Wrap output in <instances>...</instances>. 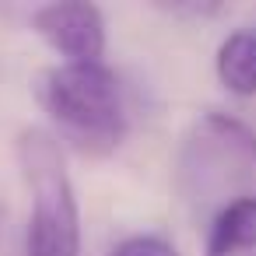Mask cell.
<instances>
[{
    "mask_svg": "<svg viewBox=\"0 0 256 256\" xmlns=\"http://www.w3.org/2000/svg\"><path fill=\"white\" fill-rule=\"evenodd\" d=\"M39 109L56 126V140L88 158L112 154L126 137L123 84L106 64H56L32 78Z\"/></svg>",
    "mask_w": 256,
    "mask_h": 256,
    "instance_id": "1",
    "label": "cell"
},
{
    "mask_svg": "<svg viewBox=\"0 0 256 256\" xmlns=\"http://www.w3.org/2000/svg\"><path fill=\"white\" fill-rule=\"evenodd\" d=\"M14 151L32 196L28 256H81V207L67 172L64 144L42 126H25Z\"/></svg>",
    "mask_w": 256,
    "mask_h": 256,
    "instance_id": "2",
    "label": "cell"
},
{
    "mask_svg": "<svg viewBox=\"0 0 256 256\" xmlns=\"http://www.w3.org/2000/svg\"><path fill=\"white\" fill-rule=\"evenodd\" d=\"M256 176V130L228 112H207L186 137L179 158V186L193 204H207L224 190Z\"/></svg>",
    "mask_w": 256,
    "mask_h": 256,
    "instance_id": "3",
    "label": "cell"
},
{
    "mask_svg": "<svg viewBox=\"0 0 256 256\" xmlns=\"http://www.w3.org/2000/svg\"><path fill=\"white\" fill-rule=\"evenodd\" d=\"M32 32L64 56V64H102L106 18L88 0H56L32 14Z\"/></svg>",
    "mask_w": 256,
    "mask_h": 256,
    "instance_id": "4",
    "label": "cell"
},
{
    "mask_svg": "<svg viewBox=\"0 0 256 256\" xmlns=\"http://www.w3.org/2000/svg\"><path fill=\"white\" fill-rule=\"evenodd\" d=\"M204 256H256V193H242L218 210Z\"/></svg>",
    "mask_w": 256,
    "mask_h": 256,
    "instance_id": "5",
    "label": "cell"
},
{
    "mask_svg": "<svg viewBox=\"0 0 256 256\" xmlns=\"http://www.w3.org/2000/svg\"><path fill=\"white\" fill-rule=\"evenodd\" d=\"M218 81L235 98H256V32H232L214 56Z\"/></svg>",
    "mask_w": 256,
    "mask_h": 256,
    "instance_id": "6",
    "label": "cell"
},
{
    "mask_svg": "<svg viewBox=\"0 0 256 256\" xmlns=\"http://www.w3.org/2000/svg\"><path fill=\"white\" fill-rule=\"evenodd\" d=\"M109 256H179L172 242H165L162 235H130L123 238Z\"/></svg>",
    "mask_w": 256,
    "mask_h": 256,
    "instance_id": "7",
    "label": "cell"
},
{
    "mask_svg": "<svg viewBox=\"0 0 256 256\" xmlns=\"http://www.w3.org/2000/svg\"><path fill=\"white\" fill-rule=\"evenodd\" d=\"M0 221H4V207H0Z\"/></svg>",
    "mask_w": 256,
    "mask_h": 256,
    "instance_id": "8",
    "label": "cell"
}]
</instances>
